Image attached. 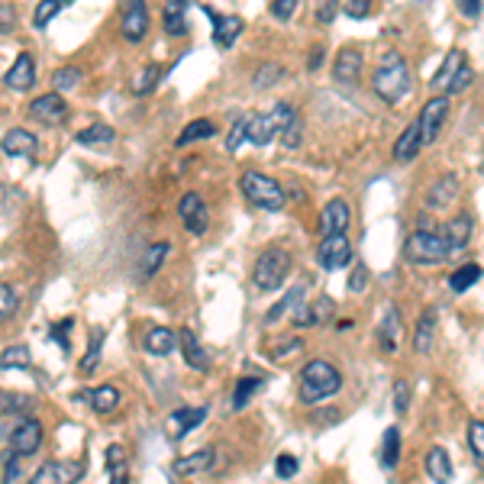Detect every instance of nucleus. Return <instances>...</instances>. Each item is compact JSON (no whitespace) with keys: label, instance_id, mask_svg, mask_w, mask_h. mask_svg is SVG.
<instances>
[{"label":"nucleus","instance_id":"obj_1","mask_svg":"<svg viewBox=\"0 0 484 484\" xmlns=\"http://www.w3.org/2000/svg\"><path fill=\"white\" fill-rule=\"evenodd\" d=\"M371 90H375L385 104H397V100H403L410 94V68H407V62H403L397 52H387L385 59L375 65V72H371Z\"/></svg>","mask_w":484,"mask_h":484},{"label":"nucleus","instance_id":"obj_2","mask_svg":"<svg viewBox=\"0 0 484 484\" xmlns=\"http://www.w3.org/2000/svg\"><path fill=\"white\" fill-rule=\"evenodd\" d=\"M342 387V375L326 359H314L301 368V401L320 403Z\"/></svg>","mask_w":484,"mask_h":484},{"label":"nucleus","instance_id":"obj_3","mask_svg":"<svg viewBox=\"0 0 484 484\" xmlns=\"http://www.w3.org/2000/svg\"><path fill=\"white\" fill-rule=\"evenodd\" d=\"M239 191L246 194V200H249L252 207L269 210V214H278L287 200L285 188H281L278 181L269 178V175H262V171H246L239 181Z\"/></svg>","mask_w":484,"mask_h":484},{"label":"nucleus","instance_id":"obj_4","mask_svg":"<svg viewBox=\"0 0 484 484\" xmlns=\"http://www.w3.org/2000/svg\"><path fill=\"white\" fill-rule=\"evenodd\" d=\"M287 271H291V255L285 249H265L255 262V271H252V278H255V287L265 291V294H275L281 285L287 281Z\"/></svg>","mask_w":484,"mask_h":484},{"label":"nucleus","instance_id":"obj_5","mask_svg":"<svg viewBox=\"0 0 484 484\" xmlns=\"http://www.w3.org/2000/svg\"><path fill=\"white\" fill-rule=\"evenodd\" d=\"M403 252H407V259H410L413 265H436V262L449 259L446 242H442L440 233H433V230H417V233L407 239Z\"/></svg>","mask_w":484,"mask_h":484},{"label":"nucleus","instance_id":"obj_6","mask_svg":"<svg viewBox=\"0 0 484 484\" xmlns=\"http://www.w3.org/2000/svg\"><path fill=\"white\" fill-rule=\"evenodd\" d=\"M81 475H84V462H78V458H52V462L36 468V475L29 478V484H78Z\"/></svg>","mask_w":484,"mask_h":484},{"label":"nucleus","instance_id":"obj_7","mask_svg":"<svg viewBox=\"0 0 484 484\" xmlns=\"http://www.w3.org/2000/svg\"><path fill=\"white\" fill-rule=\"evenodd\" d=\"M120 33L126 43H143L149 33V10L145 0H120Z\"/></svg>","mask_w":484,"mask_h":484},{"label":"nucleus","instance_id":"obj_8","mask_svg":"<svg viewBox=\"0 0 484 484\" xmlns=\"http://www.w3.org/2000/svg\"><path fill=\"white\" fill-rule=\"evenodd\" d=\"M446 120H449V98H430L426 104H423L420 120H417V126H420L423 145H433L436 139H440Z\"/></svg>","mask_w":484,"mask_h":484},{"label":"nucleus","instance_id":"obj_9","mask_svg":"<svg viewBox=\"0 0 484 484\" xmlns=\"http://www.w3.org/2000/svg\"><path fill=\"white\" fill-rule=\"evenodd\" d=\"M316 262H320V269H326V271L346 269L352 262V242L346 239V233L323 236L320 249H316Z\"/></svg>","mask_w":484,"mask_h":484},{"label":"nucleus","instance_id":"obj_10","mask_svg":"<svg viewBox=\"0 0 484 484\" xmlns=\"http://www.w3.org/2000/svg\"><path fill=\"white\" fill-rule=\"evenodd\" d=\"M178 216H181V226H184L191 236L207 233V226H210V210H207L204 198L194 194V191H188V194L178 200Z\"/></svg>","mask_w":484,"mask_h":484},{"label":"nucleus","instance_id":"obj_11","mask_svg":"<svg viewBox=\"0 0 484 484\" xmlns=\"http://www.w3.org/2000/svg\"><path fill=\"white\" fill-rule=\"evenodd\" d=\"M39 446H43V423H39L36 417H23V420L17 423V430L10 433V452L27 458L33 456Z\"/></svg>","mask_w":484,"mask_h":484},{"label":"nucleus","instance_id":"obj_12","mask_svg":"<svg viewBox=\"0 0 484 484\" xmlns=\"http://www.w3.org/2000/svg\"><path fill=\"white\" fill-rule=\"evenodd\" d=\"M204 420H207L204 407H181V410L168 413V420H165V436H168L171 442H178V440H184L188 433L198 430Z\"/></svg>","mask_w":484,"mask_h":484},{"label":"nucleus","instance_id":"obj_13","mask_svg":"<svg viewBox=\"0 0 484 484\" xmlns=\"http://www.w3.org/2000/svg\"><path fill=\"white\" fill-rule=\"evenodd\" d=\"M29 117L39 120V123L45 126H59L68 120V104H65L62 94H43V98H36L33 104H29Z\"/></svg>","mask_w":484,"mask_h":484},{"label":"nucleus","instance_id":"obj_14","mask_svg":"<svg viewBox=\"0 0 484 484\" xmlns=\"http://www.w3.org/2000/svg\"><path fill=\"white\" fill-rule=\"evenodd\" d=\"M472 233H475V220L468 214H458L452 220H446V233H442V242H446L449 255L456 252H465L468 242H472Z\"/></svg>","mask_w":484,"mask_h":484},{"label":"nucleus","instance_id":"obj_15","mask_svg":"<svg viewBox=\"0 0 484 484\" xmlns=\"http://www.w3.org/2000/svg\"><path fill=\"white\" fill-rule=\"evenodd\" d=\"M36 84V59L29 52H20L17 62L10 65L7 74H4V88L10 90H29Z\"/></svg>","mask_w":484,"mask_h":484},{"label":"nucleus","instance_id":"obj_16","mask_svg":"<svg viewBox=\"0 0 484 484\" xmlns=\"http://www.w3.org/2000/svg\"><path fill=\"white\" fill-rule=\"evenodd\" d=\"M349 220H352V210L349 204L342 198L330 200V204L320 210V233L323 236H336V233H346L349 230Z\"/></svg>","mask_w":484,"mask_h":484},{"label":"nucleus","instance_id":"obj_17","mask_svg":"<svg viewBox=\"0 0 484 484\" xmlns=\"http://www.w3.org/2000/svg\"><path fill=\"white\" fill-rule=\"evenodd\" d=\"M332 74H336V81L340 84H346V88H355L362 78V52L359 49H340V55H336V65H332Z\"/></svg>","mask_w":484,"mask_h":484},{"label":"nucleus","instance_id":"obj_18","mask_svg":"<svg viewBox=\"0 0 484 484\" xmlns=\"http://www.w3.org/2000/svg\"><path fill=\"white\" fill-rule=\"evenodd\" d=\"M36 136L29 133V129H23V126H13V129H7V136L0 139V149H4V155H10V159H23V155H36Z\"/></svg>","mask_w":484,"mask_h":484},{"label":"nucleus","instance_id":"obj_19","mask_svg":"<svg viewBox=\"0 0 484 484\" xmlns=\"http://www.w3.org/2000/svg\"><path fill=\"white\" fill-rule=\"evenodd\" d=\"M204 17L214 23V39L220 49H230V45L239 39L242 33V20L239 17H223V13H214L210 7H204Z\"/></svg>","mask_w":484,"mask_h":484},{"label":"nucleus","instance_id":"obj_20","mask_svg":"<svg viewBox=\"0 0 484 484\" xmlns=\"http://www.w3.org/2000/svg\"><path fill=\"white\" fill-rule=\"evenodd\" d=\"M271 139H278V126H275L271 113H249L246 117V143L269 145Z\"/></svg>","mask_w":484,"mask_h":484},{"label":"nucleus","instance_id":"obj_21","mask_svg":"<svg viewBox=\"0 0 484 484\" xmlns=\"http://www.w3.org/2000/svg\"><path fill=\"white\" fill-rule=\"evenodd\" d=\"M332 310H336V307H332V301L330 297H316L314 304H307V307H297L294 310V326H301V330H304V326H320V323H326V320H332Z\"/></svg>","mask_w":484,"mask_h":484},{"label":"nucleus","instance_id":"obj_22","mask_svg":"<svg viewBox=\"0 0 484 484\" xmlns=\"http://www.w3.org/2000/svg\"><path fill=\"white\" fill-rule=\"evenodd\" d=\"M397 342H401V314H397V307L387 304L385 316L378 323V346H381V352H397Z\"/></svg>","mask_w":484,"mask_h":484},{"label":"nucleus","instance_id":"obj_23","mask_svg":"<svg viewBox=\"0 0 484 484\" xmlns=\"http://www.w3.org/2000/svg\"><path fill=\"white\" fill-rule=\"evenodd\" d=\"M161 23L168 36H184L188 33V0H165Z\"/></svg>","mask_w":484,"mask_h":484},{"label":"nucleus","instance_id":"obj_24","mask_svg":"<svg viewBox=\"0 0 484 484\" xmlns=\"http://www.w3.org/2000/svg\"><path fill=\"white\" fill-rule=\"evenodd\" d=\"M216 462V452L214 449H198V452H191V456L178 458L175 465H171V472L181 478H188V475H200V472H207V468H214Z\"/></svg>","mask_w":484,"mask_h":484},{"label":"nucleus","instance_id":"obj_25","mask_svg":"<svg viewBox=\"0 0 484 484\" xmlns=\"http://www.w3.org/2000/svg\"><path fill=\"white\" fill-rule=\"evenodd\" d=\"M178 346H181V352H184V362H188L194 371H207V368H210V355H207V349L200 346L198 336L191 330L178 332Z\"/></svg>","mask_w":484,"mask_h":484},{"label":"nucleus","instance_id":"obj_26","mask_svg":"<svg viewBox=\"0 0 484 484\" xmlns=\"http://www.w3.org/2000/svg\"><path fill=\"white\" fill-rule=\"evenodd\" d=\"M436 326H440L436 310H426V314L420 316V323H417V332H413V349L420 352V355L433 352V342H436Z\"/></svg>","mask_w":484,"mask_h":484},{"label":"nucleus","instance_id":"obj_27","mask_svg":"<svg viewBox=\"0 0 484 484\" xmlns=\"http://www.w3.org/2000/svg\"><path fill=\"white\" fill-rule=\"evenodd\" d=\"M420 149H423L420 126L410 123L401 136H397V143H394V159H397V161H413L417 155H420Z\"/></svg>","mask_w":484,"mask_h":484},{"label":"nucleus","instance_id":"obj_28","mask_svg":"<svg viewBox=\"0 0 484 484\" xmlns=\"http://www.w3.org/2000/svg\"><path fill=\"white\" fill-rule=\"evenodd\" d=\"M426 475L436 484L452 481V462H449V452L442 446H433L430 452H426Z\"/></svg>","mask_w":484,"mask_h":484},{"label":"nucleus","instance_id":"obj_29","mask_svg":"<svg viewBox=\"0 0 484 484\" xmlns=\"http://www.w3.org/2000/svg\"><path fill=\"white\" fill-rule=\"evenodd\" d=\"M175 346H178V336H175L168 326H155V330L145 336V352H149V355H161V359H165V355L175 352Z\"/></svg>","mask_w":484,"mask_h":484},{"label":"nucleus","instance_id":"obj_30","mask_svg":"<svg viewBox=\"0 0 484 484\" xmlns=\"http://www.w3.org/2000/svg\"><path fill=\"white\" fill-rule=\"evenodd\" d=\"M107 472H110V484H129V458H126L123 446L107 449Z\"/></svg>","mask_w":484,"mask_h":484},{"label":"nucleus","instance_id":"obj_31","mask_svg":"<svg viewBox=\"0 0 484 484\" xmlns=\"http://www.w3.org/2000/svg\"><path fill=\"white\" fill-rule=\"evenodd\" d=\"M397 458H401V433H397V426H391V430H385V440H381L378 462H381V468H385V472H394Z\"/></svg>","mask_w":484,"mask_h":484},{"label":"nucleus","instance_id":"obj_32","mask_svg":"<svg viewBox=\"0 0 484 484\" xmlns=\"http://www.w3.org/2000/svg\"><path fill=\"white\" fill-rule=\"evenodd\" d=\"M481 281V265L472 262V265H462L449 275V287H452V294H465L468 287H475Z\"/></svg>","mask_w":484,"mask_h":484},{"label":"nucleus","instance_id":"obj_33","mask_svg":"<svg viewBox=\"0 0 484 484\" xmlns=\"http://www.w3.org/2000/svg\"><path fill=\"white\" fill-rule=\"evenodd\" d=\"M104 336L107 332L100 330H90V342H88V352H84V359L78 362V368H81V375H94L98 371V365H100V352H104Z\"/></svg>","mask_w":484,"mask_h":484},{"label":"nucleus","instance_id":"obj_34","mask_svg":"<svg viewBox=\"0 0 484 484\" xmlns=\"http://www.w3.org/2000/svg\"><path fill=\"white\" fill-rule=\"evenodd\" d=\"M456 194H458V178H456V175H446V178H440L430 188L426 204H430V207H446V204L456 200Z\"/></svg>","mask_w":484,"mask_h":484},{"label":"nucleus","instance_id":"obj_35","mask_svg":"<svg viewBox=\"0 0 484 484\" xmlns=\"http://www.w3.org/2000/svg\"><path fill=\"white\" fill-rule=\"evenodd\" d=\"M214 133H216V126L210 123V120H191V123L178 133V139H175V143H178V145L204 143V139H214Z\"/></svg>","mask_w":484,"mask_h":484},{"label":"nucleus","instance_id":"obj_36","mask_svg":"<svg viewBox=\"0 0 484 484\" xmlns=\"http://www.w3.org/2000/svg\"><path fill=\"white\" fill-rule=\"evenodd\" d=\"M74 139H78V145L94 149V145H110L117 139V133H113V126H107V123H94V126H88V129H81Z\"/></svg>","mask_w":484,"mask_h":484},{"label":"nucleus","instance_id":"obj_37","mask_svg":"<svg viewBox=\"0 0 484 484\" xmlns=\"http://www.w3.org/2000/svg\"><path fill=\"white\" fill-rule=\"evenodd\" d=\"M33 365V355H29L27 346H7L0 352V368L4 371H27Z\"/></svg>","mask_w":484,"mask_h":484},{"label":"nucleus","instance_id":"obj_38","mask_svg":"<svg viewBox=\"0 0 484 484\" xmlns=\"http://www.w3.org/2000/svg\"><path fill=\"white\" fill-rule=\"evenodd\" d=\"M88 401H90V407H94V410L100 413V417H107L110 410H117L120 391L113 385H104V387H98V391H90Z\"/></svg>","mask_w":484,"mask_h":484},{"label":"nucleus","instance_id":"obj_39","mask_svg":"<svg viewBox=\"0 0 484 484\" xmlns=\"http://www.w3.org/2000/svg\"><path fill=\"white\" fill-rule=\"evenodd\" d=\"M462 65H465V52H462V49H452V52L446 55V62H442V68L436 72V78H433V88H446Z\"/></svg>","mask_w":484,"mask_h":484},{"label":"nucleus","instance_id":"obj_40","mask_svg":"<svg viewBox=\"0 0 484 484\" xmlns=\"http://www.w3.org/2000/svg\"><path fill=\"white\" fill-rule=\"evenodd\" d=\"M301 301H304V287H294L291 294L281 297L278 304H275V307H271V310H269V314H265V323H278L285 314H291V310H297V307H301Z\"/></svg>","mask_w":484,"mask_h":484},{"label":"nucleus","instance_id":"obj_41","mask_svg":"<svg viewBox=\"0 0 484 484\" xmlns=\"http://www.w3.org/2000/svg\"><path fill=\"white\" fill-rule=\"evenodd\" d=\"M168 255V242H152L143 255V278H152L155 271L161 269V262Z\"/></svg>","mask_w":484,"mask_h":484},{"label":"nucleus","instance_id":"obj_42","mask_svg":"<svg viewBox=\"0 0 484 484\" xmlns=\"http://www.w3.org/2000/svg\"><path fill=\"white\" fill-rule=\"evenodd\" d=\"M33 403H36V397L29 394H17V391H0V413H27L33 410Z\"/></svg>","mask_w":484,"mask_h":484},{"label":"nucleus","instance_id":"obj_43","mask_svg":"<svg viewBox=\"0 0 484 484\" xmlns=\"http://www.w3.org/2000/svg\"><path fill=\"white\" fill-rule=\"evenodd\" d=\"M262 387H265L262 378H242L239 385H236V391H233V410H242V407L252 401V394H259Z\"/></svg>","mask_w":484,"mask_h":484},{"label":"nucleus","instance_id":"obj_44","mask_svg":"<svg viewBox=\"0 0 484 484\" xmlns=\"http://www.w3.org/2000/svg\"><path fill=\"white\" fill-rule=\"evenodd\" d=\"M20 310V294L10 285H0V323L13 320Z\"/></svg>","mask_w":484,"mask_h":484},{"label":"nucleus","instance_id":"obj_45","mask_svg":"<svg viewBox=\"0 0 484 484\" xmlns=\"http://www.w3.org/2000/svg\"><path fill=\"white\" fill-rule=\"evenodd\" d=\"M81 84V72L74 68V65H65V68H59V72L52 74V88L55 94H62V90H72Z\"/></svg>","mask_w":484,"mask_h":484},{"label":"nucleus","instance_id":"obj_46","mask_svg":"<svg viewBox=\"0 0 484 484\" xmlns=\"http://www.w3.org/2000/svg\"><path fill=\"white\" fill-rule=\"evenodd\" d=\"M159 78H161V68L159 65H145L143 72L136 74L133 78V94H149V90L159 84Z\"/></svg>","mask_w":484,"mask_h":484},{"label":"nucleus","instance_id":"obj_47","mask_svg":"<svg viewBox=\"0 0 484 484\" xmlns=\"http://www.w3.org/2000/svg\"><path fill=\"white\" fill-rule=\"evenodd\" d=\"M59 10H62V4H59V0H39L36 13H33V23H36L39 29H45L55 17H59Z\"/></svg>","mask_w":484,"mask_h":484},{"label":"nucleus","instance_id":"obj_48","mask_svg":"<svg viewBox=\"0 0 484 484\" xmlns=\"http://www.w3.org/2000/svg\"><path fill=\"white\" fill-rule=\"evenodd\" d=\"M472 81H475V72H472V65H462L456 74H452V81L446 84V94H462V90L472 88Z\"/></svg>","mask_w":484,"mask_h":484},{"label":"nucleus","instance_id":"obj_49","mask_svg":"<svg viewBox=\"0 0 484 484\" xmlns=\"http://www.w3.org/2000/svg\"><path fill=\"white\" fill-rule=\"evenodd\" d=\"M468 446H472V452H475V462L481 465L484 462V423L481 420L468 423Z\"/></svg>","mask_w":484,"mask_h":484},{"label":"nucleus","instance_id":"obj_50","mask_svg":"<svg viewBox=\"0 0 484 484\" xmlns=\"http://www.w3.org/2000/svg\"><path fill=\"white\" fill-rule=\"evenodd\" d=\"M281 78V68L275 62H265L259 68V72L252 74V88H271V84H275V81Z\"/></svg>","mask_w":484,"mask_h":484},{"label":"nucleus","instance_id":"obj_51","mask_svg":"<svg viewBox=\"0 0 484 484\" xmlns=\"http://www.w3.org/2000/svg\"><path fill=\"white\" fill-rule=\"evenodd\" d=\"M297 4H301V0H271V17L287 23V20L297 13Z\"/></svg>","mask_w":484,"mask_h":484},{"label":"nucleus","instance_id":"obj_52","mask_svg":"<svg viewBox=\"0 0 484 484\" xmlns=\"http://www.w3.org/2000/svg\"><path fill=\"white\" fill-rule=\"evenodd\" d=\"M394 410L397 413H407V407H410V394H413V387L407 385V381H394Z\"/></svg>","mask_w":484,"mask_h":484},{"label":"nucleus","instance_id":"obj_53","mask_svg":"<svg viewBox=\"0 0 484 484\" xmlns=\"http://www.w3.org/2000/svg\"><path fill=\"white\" fill-rule=\"evenodd\" d=\"M297 468H301V462H297L294 456H278V462H275V475H278L281 481H287V478L297 475Z\"/></svg>","mask_w":484,"mask_h":484},{"label":"nucleus","instance_id":"obj_54","mask_svg":"<svg viewBox=\"0 0 484 484\" xmlns=\"http://www.w3.org/2000/svg\"><path fill=\"white\" fill-rule=\"evenodd\" d=\"M365 285H368V265H355V269H352V278H349V291L352 294H362V291H365Z\"/></svg>","mask_w":484,"mask_h":484},{"label":"nucleus","instance_id":"obj_55","mask_svg":"<svg viewBox=\"0 0 484 484\" xmlns=\"http://www.w3.org/2000/svg\"><path fill=\"white\" fill-rule=\"evenodd\" d=\"M342 10H346V17L352 20H365L368 13H371V4H368V0H349Z\"/></svg>","mask_w":484,"mask_h":484},{"label":"nucleus","instance_id":"obj_56","mask_svg":"<svg viewBox=\"0 0 484 484\" xmlns=\"http://www.w3.org/2000/svg\"><path fill=\"white\" fill-rule=\"evenodd\" d=\"M242 143H246V117H242L239 123H236L233 129H230V139H226V149H230V152H236V149H239Z\"/></svg>","mask_w":484,"mask_h":484},{"label":"nucleus","instance_id":"obj_57","mask_svg":"<svg viewBox=\"0 0 484 484\" xmlns=\"http://www.w3.org/2000/svg\"><path fill=\"white\" fill-rule=\"evenodd\" d=\"M13 27H17V10L10 7V4H0V36L10 33Z\"/></svg>","mask_w":484,"mask_h":484},{"label":"nucleus","instance_id":"obj_58","mask_svg":"<svg viewBox=\"0 0 484 484\" xmlns=\"http://www.w3.org/2000/svg\"><path fill=\"white\" fill-rule=\"evenodd\" d=\"M281 346H285V349H275V352H271V355H275L278 362H285L287 355H297V352L304 349V342H301V340H287V342H281Z\"/></svg>","mask_w":484,"mask_h":484},{"label":"nucleus","instance_id":"obj_59","mask_svg":"<svg viewBox=\"0 0 484 484\" xmlns=\"http://www.w3.org/2000/svg\"><path fill=\"white\" fill-rule=\"evenodd\" d=\"M72 326H74L72 320H62V326H55V330H52V340L59 342L65 352H68V332H72Z\"/></svg>","mask_w":484,"mask_h":484},{"label":"nucleus","instance_id":"obj_60","mask_svg":"<svg viewBox=\"0 0 484 484\" xmlns=\"http://www.w3.org/2000/svg\"><path fill=\"white\" fill-rule=\"evenodd\" d=\"M336 10H340V0H326L320 7V23H332V20H336Z\"/></svg>","mask_w":484,"mask_h":484},{"label":"nucleus","instance_id":"obj_61","mask_svg":"<svg viewBox=\"0 0 484 484\" xmlns=\"http://www.w3.org/2000/svg\"><path fill=\"white\" fill-rule=\"evenodd\" d=\"M17 475H20V456H13V452H10V458H7V475H4V484H13V481H17Z\"/></svg>","mask_w":484,"mask_h":484},{"label":"nucleus","instance_id":"obj_62","mask_svg":"<svg viewBox=\"0 0 484 484\" xmlns=\"http://www.w3.org/2000/svg\"><path fill=\"white\" fill-rule=\"evenodd\" d=\"M462 13L472 20H478L481 17V0H462Z\"/></svg>","mask_w":484,"mask_h":484},{"label":"nucleus","instance_id":"obj_63","mask_svg":"<svg viewBox=\"0 0 484 484\" xmlns=\"http://www.w3.org/2000/svg\"><path fill=\"white\" fill-rule=\"evenodd\" d=\"M323 55H326V52H323L320 45H316L314 52H310V62H307V65H310V72H316V68H320V65H323Z\"/></svg>","mask_w":484,"mask_h":484},{"label":"nucleus","instance_id":"obj_64","mask_svg":"<svg viewBox=\"0 0 484 484\" xmlns=\"http://www.w3.org/2000/svg\"><path fill=\"white\" fill-rule=\"evenodd\" d=\"M59 4H62V7H65V4H72V0H59Z\"/></svg>","mask_w":484,"mask_h":484}]
</instances>
